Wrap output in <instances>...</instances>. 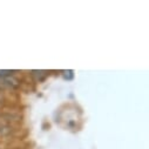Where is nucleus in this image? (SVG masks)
I'll list each match as a JSON object with an SVG mask.
<instances>
[{"mask_svg": "<svg viewBox=\"0 0 149 149\" xmlns=\"http://www.w3.org/2000/svg\"><path fill=\"white\" fill-rule=\"evenodd\" d=\"M32 75L39 81H42L46 77H47V73L45 70H33L32 72Z\"/></svg>", "mask_w": 149, "mask_h": 149, "instance_id": "nucleus-1", "label": "nucleus"}, {"mask_svg": "<svg viewBox=\"0 0 149 149\" xmlns=\"http://www.w3.org/2000/svg\"><path fill=\"white\" fill-rule=\"evenodd\" d=\"M4 79V81L6 82V85H8V86H11V87H13V88H15V87H18V81L13 78V77H11V75H8V77H6V78H3Z\"/></svg>", "mask_w": 149, "mask_h": 149, "instance_id": "nucleus-2", "label": "nucleus"}]
</instances>
